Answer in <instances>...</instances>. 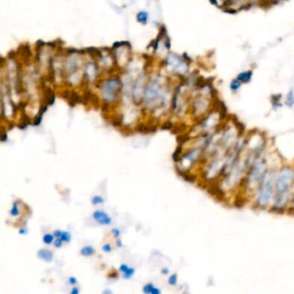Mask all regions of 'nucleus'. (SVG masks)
I'll return each mask as SVG.
<instances>
[{"mask_svg":"<svg viewBox=\"0 0 294 294\" xmlns=\"http://www.w3.org/2000/svg\"><path fill=\"white\" fill-rule=\"evenodd\" d=\"M294 191V167L285 165L279 169L273 204L269 207L270 212L275 214L286 213Z\"/></svg>","mask_w":294,"mask_h":294,"instance_id":"nucleus-1","label":"nucleus"},{"mask_svg":"<svg viewBox=\"0 0 294 294\" xmlns=\"http://www.w3.org/2000/svg\"><path fill=\"white\" fill-rule=\"evenodd\" d=\"M279 169L272 167L268 168L264 178L259 185L254 196V207L258 210L269 209L275 191V184Z\"/></svg>","mask_w":294,"mask_h":294,"instance_id":"nucleus-2","label":"nucleus"},{"mask_svg":"<svg viewBox=\"0 0 294 294\" xmlns=\"http://www.w3.org/2000/svg\"><path fill=\"white\" fill-rule=\"evenodd\" d=\"M254 6H259L258 0H230L223 10L225 13L235 15L241 10H249Z\"/></svg>","mask_w":294,"mask_h":294,"instance_id":"nucleus-3","label":"nucleus"},{"mask_svg":"<svg viewBox=\"0 0 294 294\" xmlns=\"http://www.w3.org/2000/svg\"><path fill=\"white\" fill-rule=\"evenodd\" d=\"M122 88V83L119 79H110L104 84L103 86V96L104 100L107 102H111L117 99L118 94Z\"/></svg>","mask_w":294,"mask_h":294,"instance_id":"nucleus-4","label":"nucleus"},{"mask_svg":"<svg viewBox=\"0 0 294 294\" xmlns=\"http://www.w3.org/2000/svg\"><path fill=\"white\" fill-rule=\"evenodd\" d=\"M92 217L93 219L97 224H99L100 225H109L111 224V218L110 217L103 211H94L92 214Z\"/></svg>","mask_w":294,"mask_h":294,"instance_id":"nucleus-5","label":"nucleus"},{"mask_svg":"<svg viewBox=\"0 0 294 294\" xmlns=\"http://www.w3.org/2000/svg\"><path fill=\"white\" fill-rule=\"evenodd\" d=\"M37 257L46 262H50L53 261V254L50 250L46 249V248H42L37 252Z\"/></svg>","mask_w":294,"mask_h":294,"instance_id":"nucleus-6","label":"nucleus"},{"mask_svg":"<svg viewBox=\"0 0 294 294\" xmlns=\"http://www.w3.org/2000/svg\"><path fill=\"white\" fill-rule=\"evenodd\" d=\"M253 70H247V71H242L237 74L236 79L238 80H240L242 84H247L250 82L253 78Z\"/></svg>","mask_w":294,"mask_h":294,"instance_id":"nucleus-7","label":"nucleus"},{"mask_svg":"<svg viewBox=\"0 0 294 294\" xmlns=\"http://www.w3.org/2000/svg\"><path fill=\"white\" fill-rule=\"evenodd\" d=\"M281 99H282V95L280 93L274 94V95L271 96V104H272L274 109H278V108L282 107Z\"/></svg>","mask_w":294,"mask_h":294,"instance_id":"nucleus-8","label":"nucleus"},{"mask_svg":"<svg viewBox=\"0 0 294 294\" xmlns=\"http://www.w3.org/2000/svg\"><path fill=\"white\" fill-rule=\"evenodd\" d=\"M242 86V83L241 82L240 80H238L236 78L234 80H231V82L230 83V89L231 92H236L240 90V88Z\"/></svg>","mask_w":294,"mask_h":294,"instance_id":"nucleus-9","label":"nucleus"},{"mask_svg":"<svg viewBox=\"0 0 294 294\" xmlns=\"http://www.w3.org/2000/svg\"><path fill=\"white\" fill-rule=\"evenodd\" d=\"M94 253H95V249L92 246H86V247H82L80 250V254L83 256H86V257H89V256L93 255Z\"/></svg>","mask_w":294,"mask_h":294,"instance_id":"nucleus-10","label":"nucleus"},{"mask_svg":"<svg viewBox=\"0 0 294 294\" xmlns=\"http://www.w3.org/2000/svg\"><path fill=\"white\" fill-rule=\"evenodd\" d=\"M285 104L289 108L293 107L294 105V92L293 90L289 91V92L286 94V102Z\"/></svg>","mask_w":294,"mask_h":294,"instance_id":"nucleus-11","label":"nucleus"},{"mask_svg":"<svg viewBox=\"0 0 294 294\" xmlns=\"http://www.w3.org/2000/svg\"><path fill=\"white\" fill-rule=\"evenodd\" d=\"M209 1L214 6H216L220 10H224V7L227 5L230 0H209Z\"/></svg>","mask_w":294,"mask_h":294,"instance_id":"nucleus-12","label":"nucleus"},{"mask_svg":"<svg viewBox=\"0 0 294 294\" xmlns=\"http://www.w3.org/2000/svg\"><path fill=\"white\" fill-rule=\"evenodd\" d=\"M137 21L142 24H146L148 19V14L146 11H140L136 14Z\"/></svg>","mask_w":294,"mask_h":294,"instance_id":"nucleus-13","label":"nucleus"},{"mask_svg":"<svg viewBox=\"0 0 294 294\" xmlns=\"http://www.w3.org/2000/svg\"><path fill=\"white\" fill-rule=\"evenodd\" d=\"M181 153H182V145L180 144L176 148V150L174 151V153L173 154V160H174V162H178L180 160Z\"/></svg>","mask_w":294,"mask_h":294,"instance_id":"nucleus-14","label":"nucleus"},{"mask_svg":"<svg viewBox=\"0 0 294 294\" xmlns=\"http://www.w3.org/2000/svg\"><path fill=\"white\" fill-rule=\"evenodd\" d=\"M53 240H54V236L51 234L44 235L43 238H42L43 242L47 245H50L51 243H53Z\"/></svg>","mask_w":294,"mask_h":294,"instance_id":"nucleus-15","label":"nucleus"},{"mask_svg":"<svg viewBox=\"0 0 294 294\" xmlns=\"http://www.w3.org/2000/svg\"><path fill=\"white\" fill-rule=\"evenodd\" d=\"M10 215H11L12 217H17V216L19 215V209H18L17 202H14L13 203L12 208H11V210H10Z\"/></svg>","mask_w":294,"mask_h":294,"instance_id":"nucleus-16","label":"nucleus"},{"mask_svg":"<svg viewBox=\"0 0 294 294\" xmlns=\"http://www.w3.org/2000/svg\"><path fill=\"white\" fill-rule=\"evenodd\" d=\"M135 274V269L133 267H129L127 270L123 273V276L124 279H130Z\"/></svg>","mask_w":294,"mask_h":294,"instance_id":"nucleus-17","label":"nucleus"},{"mask_svg":"<svg viewBox=\"0 0 294 294\" xmlns=\"http://www.w3.org/2000/svg\"><path fill=\"white\" fill-rule=\"evenodd\" d=\"M59 238L63 241V242H68L71 241V234L67 231H62V233Z\"/></svg>","mask_w":294,"mask_h":294,"instance_id":"nucleus-18","label":"nucleus"},{"mask_svg":"<svg viewBox=\"0 0 294 294\" xmlns=\"http://www.w3.org/2000/svg\"><path fill=\"white\" fill-rule=\"evenodd\" d=\"M104 202V198L101 197V196H94V197L92 198V204H93V205L103 204Z\"/></svg>","mask_w":294,"mask_h":294,"instance_id":"nucleus-19","label":"nucleus"},{"mask_svg":"<svg viewBox=\"0 0 294 294\" xmlns=\"http://www.w3.org/2000/svg\"><path fill=\"white\" fill-rule=\"evenodd\" d=\"M155 287L154 285L151 284V283H148V284L145 285L142 288V291H143L144 293H152V291H153V289Z\"/></svg>","mask_w":294,"mask_h":294,"instance_id":"nucleus-20","label":"nucleus"},{"mask_svg":"<svg viewBox=\"0 0 294 294\" xmlns=\"http://www.w3.org/2000/svg\"><path fill=\"white\" fill-rule=\"evenodd\" d=\"M178 282V275L176 274H174L171 275L168 279V284L170 286H175Z\"/></svg>","mask_w":294,"mask_h":294,"instance_id":"nucleus-21","label":"nucleus"},{"mask_svg":"<svg viewBox=\"0 0 294 294\" xmlns=\"http://www.w3.org/2000/svg\"><path fill=\"white\" fill-rule=\"evenodd\" d=\"M42 117H43V115H42V114H38L36 117V119L34 120L33 125L35 126H39L42 123Z\"/></svg>","mask_w":294,"mask_h":294,"instance_id":"nucleus-22","label":"nucleus"},{"mask_svg":"<svg viewBox=\"0 0 294 294\" xmlns=\"http://www.w3.org/2000/svg\"><path fill=\"white\" fill-rule=\"evenodd\" d=\"M102 250L105 252V253H110L112 251V247H111V245L109 243H106L103 245V247H102Z\"/></svg>","mask_w":294,"mask_h":294,"instance_id":"nucleus-23","label":"nucleus"},{"mask_svg":"<svg viewBox=\"0 0 294 294\" xmlns=\"http://www.w3.org/2000/svg\"><path fill=\"white\" fill-rule=\"evenodd\" d=\"M111 233H112V235H113L115 237L117 238L120 236L121 231L119 229H117V228H114V229H112V230H111Z\"/></svg>","mask_w":294,"mask_h":294,"instance_id":"nucleus-24","label":"nucleus"},{"mask_svg":"<svg viewBox=\"0 0 294 294\" xmlns=\"http://www.w3.org/2000/svg\"><path fill=\"white\" fill-rule=\"evenodd\" d=\"M62 243H63V241L61 240L60 238H56L55 241H53V244H54V247H60L62 246Z\"/></svg>","mask_w":294,"mask_h":294,"instance_id":"nucleus-25","label":"nucleus"},{"mask_svg":"<svg viewBox=\"0 0 294 294\" xmlns=\"http://www.w3.org/2000/svg\"><path fill=\"white\" fill-rule=\"evenodd\" d=\"M173 126H174V125H173L172 123L167 122V123H166V124H164L163 126L161 127V130H171V129H173Z\"/></svg>","mask_w":294,"mask_h":294,"instance_id":"nucleus-26","label":"nucleus"},{"mask_svg":"<svg viewBox=\"0 0 294 294\" xmlns=\"http://www.w3.org/2000/svg\"><path fill=\"white\" fill-rule=\"evenodd\" d=\"M68 282H69V284L70 285L74 286V285L77 284V279L74 277H70L69 279H68Z\"/></svg>","mask_w":294,"mask_h":294,"instance_id":"nucleus-27","label":"nucleus"},{"mask_svg":"<svg viewBox=\"0 0 294 294\" xmlns=\"http://www.w3.org/2000/svg\"><path fill=\"white\" fill-rule=\"evenodd\" d=\"M128 268H129V266H128L127 264H122L120 266V267H119V270H120L122 273H124V272H125V271L127 270Z\"/></svg>","mask_w":294,"mask_h":294,"instance_id":"nucleus-28","label":"nucleus"},{"mask_svg":"<svg viewBox=\"0 0 294 294\" xmlns=\"http://www.w3.org/2000/svg\"><path fill=\"white\" fill-rule=\"evenodd\" d=\"M7 140H8L7 133L6 132H3V135H2V136H1V141H2V142H4V141H6Z\"/></svg>","mask_w":294,"mask_h":294,"instance_id":"nucleus-29","label":"nucleus"},{"mask_svg":"<svg viewBox=\"0 0 294 294\" xmlns=\"http://www.w3.org/2000/svg\"><path fill=\"white\" fill-rule=\"evenodd\" d=\"M61 233H62V231L60 230H57L54 231V233H53V236H54V237H55V238H59L60 236Z\"/></svg>","mask_w":294,"mask_h":294,"instance_id":"nucleus-30","label":"nucleus"},{"mask_svg":"<svg viewBox=\"0 0 294 294\" xmlns=\"http://www.w3.org/2000/svg\"><path fill=\"white\" fill-rule=\"evenodd\" d=\"M79 292H80V290L77 287H74L71 291V294H79Z\"/></svg>","mask_w":294,"mask_h":294,"instance_id":"nucleus-31","label":"nucleus"},{"mask_svg":"<svg viewBox=\"0 0 294 294\" xmlns=\"http://www.w3.org/2000/svg\"><path fill=\"white\" fill-rule=\"evenodd\" d=\"M161 274H169V269H168L167 267H164V268H162V270H161Z\"/></svg>","mask_w":294,"mask_h":294,"instance_id":"nucleus-32","label":"nucleus"},{"mask_svg":"<svg viewBox=\"0 0 294 294\" xmlns=\"http://www.w3.org/2000/svg\"><path fill=\"white\" fill-rule=\"evenodd\" d=\"M27 232H28V230H27L26 229H24V228H23V229H20V230H19V234H20V235H25Z\"/></svg>","mask_w":294,"mask_h":294,"instance_id":"nucleus-33","label":"nucleus"},{"mask_svg":"<svg viewBox=\"0 0 294 294\" xmlns=\"http://www.w3.org/2000/svg\"><path fill=\"white\" fill-rule=\"evenodd\" d=\"M116 244H117V247H123V243H122V241H121L120 239H117V241H116Z\"/></svg>","mask_w":294,"mask_h":294,"instance_id":"nucleus-34","label":"nucleus"},{"mask_svg":"<svg viewBox=\"0 0 294 294\" xmlns=\"http://www.w3.org/2000/svg\"><path fill=\"white\" fill-rule=\"evenodd\" d=\"M103 293H112V291H110V290H105V291H103Z\"/></svg>","mask_w":294,"mask_h":294,"instance_id":"nucleus-35","label":"nucleus"}]
</instances>
